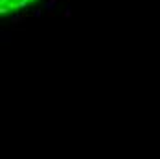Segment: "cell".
Listing matches in <instances>:
<instances>
[{
  "instance_id": "cell-1",
  "label": "cell",
  "mask_w": 160,
  "mask_h": 159,
  "mask_svg": "<svg viewBox=\"0 0 160 159\" xmlns=\"http://www.w3.org/2000/svg\"><path fill=\"white\" fill-rule=\"evenodd\" d=\"M37 0H0V17L11 15L17 11H22L26 8H30Z\"/></svg>"
}]
</instances>
